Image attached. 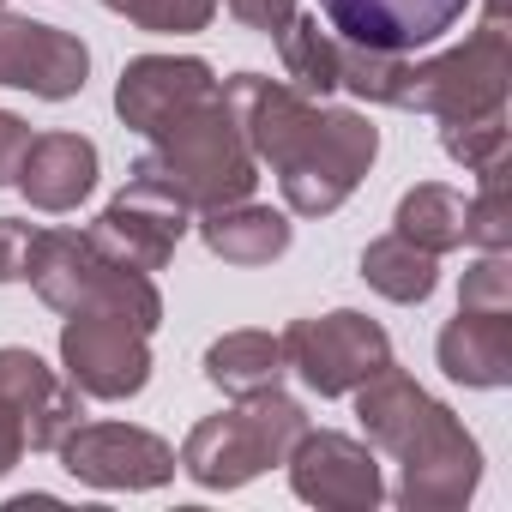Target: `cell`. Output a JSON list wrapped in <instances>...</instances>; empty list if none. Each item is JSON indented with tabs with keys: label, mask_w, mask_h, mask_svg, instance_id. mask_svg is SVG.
I'll list each match as a JSON object with an SVG mask.
<instances>
[{
	"label": "cell",
	"mask_w": 512,
	"mask_h": 512,
	"mask_svg": "<svg viewBox=\"0 0 512 512\" xmlns=\"http://www.w3.org/2000/svg\"><path fill=\"white\" fill-rule=\"evenodd\" d=\"M61 368L85 398H139L151 380V344L139 326L115 314H67L61 326Z\"/></svg>",
	"instance_id": "obj_10"
},
{
	"label": "cell",
	"mask_w": 512,
	"mask_h": 512,
	"mask_svg": "<svg viewBox=\"0 0 512 512\" xmlns=\"http://www.w3.org/2000/svg\"><path fill=\"white\" fill-rule=\"evenodd\" d=\"M458 308H476V314H506L512 308V266H506V253H482V260L464 272Z\"/></svg>",
	"instance_id": "obj_26"
},
{
	"label": "cell",
	"mask_w": 512,
	"mask_h": 512,
	"mask_svg": "<svg viewBox=\"0 0 512 512\" xmlns=\"http://www.w3.org/2000/svg\"><path fill=\"white\" fill-rule=\"evenodd\" d=\"M362 278H368V290H380L386 302L416 308V302L434 296V284H440V260H434V253H422L416 241H404V235L392 229V235H380V241L362 247Z\"/></svg>",
	"instance_id": "obj_20"
},
{
	"label": "cell",
	"mask_w": 512,
	"mask_h": 512,
	"mask_svg": "<svg viewBox=\"0 0 512 512\" xmlns=\"http://www.w3.org/2000/svg\"><path fill=\"white\" fill-rule=\"evenodd\" d=\"M284 374H290V362H284V344L272 332H223L205 350V380L217 392H229V398L272 392Z\"/></svg>",
	"instance_id": "obj_19"
},
{
	"label": "cell",
	"mask_w": 512,
	"mask_h": 512,
	"mask_svg": "<svg viewBox=\"0 0 512 512\" xmlns=\"http://www.w3.org/2000/svg\"><path fill=\"white\" fill-rule=\"evenodd\" d=\"M506 85H512V31H506V13L488 7L482 31H470L458 49H446L434 61H410L398 109H422L434 121H464V115L506 109Z\"/></svg>",
	"instance_id": "obj_6"
},
{
	"label": "cell",
	"mask_w": 512,
	"mask_h": 512,
	"mask_svg": "<svg viewBox=\"0 0 512 512\" xmlns=\"http://www.w3.org/2000/svg\"><path fill=\"white\" fill-rule=\"evenodd\" d=\"M434 356H440L446 380H458V386H476V392L506 386L512 380V308L506 314L458 308V320H446Z\"/></svg>",
	"instance_id": "obj_17"
},
{
	"label": "cell",
	"mask_w": 512,
	"mask_h": 512,
	"mask_svg": "<svg viewBox=\"0 0 512 512\" xmlns=\"http://www.w3.org/2000/svg\"><path fill=\"white\" fill-rule=\"evenodd\" d=\"M133 181L163 187L187 211H217V205L253 199V187H260V157L247 151L223 91H211L199 109H187L175 127H163L151 139V151L133 163Z\"/></svg>",
	"instance_id": "obj_3"
},
{
	"label": "cell",
	"mask_w": 512,
	"mask_h": 512,
	"mask_svg": "<svg viewBox=\"0 0 512 512\" xmlns=\"http://www.w3.org/2000/svg\"><path fill=\"white\" fill-rule=\"evenodd\" d=\"M296 500L326 506V512H374L386 500V476L368 440L332 434V428H302V440L284 458Z\"/></svg>",
	"instance_id": "obj_9"
},
{
	"label": "cell",
	"mask_w": 512,
	"mask_h": 512,
	"mask_svg": "<svg viewBox=\"0 0 512 512\" xmlns=\"http://www.w3.org/2000/svg\"><path fill=\"white\" fill-rule=\"evenodd\" d=\"M31 139H37V133H31L19 115H7V109H0V187H13V175H19V163H25Z\"/></svg>",
	"instance_id": "obj_29"
},
{
	"label": "cell",
	"mask_w": 512,
	"mask_h": 512,
	"mask_svg": "<svg viewBox=\"0 0 512 512\" xmlns=\"http://www.w3.org/2000/svg\"><path fill=\"white\" fill-rule=\"evenodd\" d=\"M320 13H326L332 37H344L356 49L416 55V49L440 43L470 13V0H320Z\"/></svg>",
	"instance_id": "obj_11"
},
{
	"label": "cell",
	"mask_w": 512,
	"mask_h": 512,
	"mask_svg": "<svg viewBox=\"0 0 512 512\" xmlns=\"http://www.w3.org/2000/svg\"><path fill=\"white\" fill-rule=\"evenodd\" d=\"M55 452H61L67 476H79L85 488L139 494V488H163L181 470L175 446L163 434H151V428H133V422H79Z\"/></svg>",
	"instance_id": "obj_8"
},
{
	"label": "cell",
	"mask_w": 512,
	"mask_h": 512,
	"mask_svg": "<svg viewBox=\"0 0 512 512\" xmlns=\"http://www.w3.org/2000/svg\"><path fill=\"white\" fill-rule=\"evenodd\" d=\"M25 278L55 314H115L145 338L163 326V296L151 272L115 260L109 247H97L91 229H37Z\"/></svg>",
	"instance_id": "obj_4"
},
{
	"label": "cell",
	"mask_w": 512,
	"mask_h": 512,
	"mask_svg": "<svg viewBox=\"0 0 512 512\" xmlns=\"http://www.w3.org/2000/svg\"><path fill=\"white\" fill-rule=\"evenodd\" d=\"M187 205L181 199H169L163 187H151V181H127L115 199H109V211L91 223V235H97V247H109L115 260H127V266H139V272H163L169 260H175V247H181V235H187Z\"/></svg>",
	"instance_id": "obj_14"
},
{
	"label": "cell",
	"mask_w": 512,
	"mask_h": 512,
	"mask_svg": "<svg viewBox=\"0 0 512 512\" xmlns=\"http://www.w3.org/2000/svg\"><path fill=\"white\" fill-rule=\"evenodd\" d=\"M85 79H91V49L73 31L0 13V85L31 91L43 103H67L85 91Z\"/></svg>",
	"instance_id": "obj_12"
},
{
	"label": "cell",
	"mask_w": 512,
	"mask_h": 512,
	"mask_svg": "<svg viewBox=\"0 0 512 512\" xmlns=\"http://www.w3.org/2000/svg\"><path fill=\"white\" fill-rule=\"evenodd\" d=\"M464 241L482 253H506L512 247V199H506V163L482 175L476 199H464Z\"/></svg>",
	"instance_id": "obj_24"
},
{
	"label": "cell",
	"mask_w": 512,
	"mask_h": 512,
	"mask_svg": "<svg viewBox=\"0 0 512 512\" xmlns=\"http://www.w3.org/2000/svg\"><path fill=\"white\" fill-rule=\"evenodd\" d=\"M109 13H121L127 25L139 31H157V37H187V31H205L211 13L223 0H103Z\"/></svg>",
	"instance_id": "obj_25"
},
{
	"label": "cell",
	"mask_w": 512,
	"mask_h": 512,
	"mask_svg": "<svg viewBox=\"0 0 512 512\" xmlns=\"http://www.w3.org/2000/svg\"><path fill=\"white\" fill-rule=\"evenodd\" d=\"M31 223L19 217H0V284H19L25 278V260H31Z\"/></svg>",
	"instance_id": "obj_28"
},
{
	"label": "cell",
	"mask_w": 512,
	"mask_h": 512,
	"mask_svg": "<svg viewBox=\"0 0 512 512\" xmlns=\"http://www.w3.org/2000/svg\"><path fill=\"white\" fill-rule=\"evenodd\" d=\"M223 7H229V19H235V25L266 31V37H278V31L296 19V0H223Z\"/></svg>",
	"instance_id": "obj_27"
},
{
	"label": "cell",
	"mask_w": 512,
	"mask_h": 512,
	"mask_svg": "<svg viewBox=\"0 0 512 512\" xmlns=\"http://www.w3.org/2000/svg\"><path fill=\"white\" fill-rule=\"evenodd\" d=\"M0 398H13V410L25 416L31 452H55L79 428V386L61 380L37 350H19V344L0 350Z\"/></svg>",
	"instance_id": "obj_15"
},
{
	"label": "cell",
	"mask_w": 512,
	"mask_h": 512,
	"mask_svg": "<svg viewBox=\"0 0 512 512\" xmlns=\"http://www.w3.org/2000/svg\"><path fill=\"white\" fill-rule=\"evenodd\" d=\"M199 241L217 253L223 266H272V260L290 253V217L272 211V205L235 199V205L199 211Z\"/></svg>",
	"instance_id": "obj_18"
},
{
	"label": "cell",
	"mask_w": 512,
	"mask_h": 512,
	"mask_svg": "<svg viewBox=\"0 0 512 512\" xmlns=\"http://www.w3.org/2000/svg\"><path fill=\"white\" fill-rule=\"evenodd\" d=\"M278 61H284V73H290V85H296L302 97L338 91V37H332V25L296 13V19L278 31Z\"/></svg>",
	"instance_id": "obj_22"
},
{
	"label": "cell",
	"mask_w": 512,
	"mask_h": 512,
	"mask_svg": "<svg viewBox=\"0 0 512 512\" xmlns=\"http://www.w3.org/2000/svg\"><path fill=\"white\" fill-rule=\"evenodd\" d=\"M440 145L452 163H464L470 175H488L506 163V109L488 115H464V121H440Z\"/></svg>",
	"instance_id": "obj_23"
},
{
	"label": "cell",
	"mask_w": 512,
	"mask_h": 512,
	"mask_svg": "<svg viewBox=\"0 0 512 512\" xmlns=\"http://www.w3.org/2000/svg\"><path fill=\"white\" fill-rule=\"evenodd\" d=\"M247 151L272 163L278 187H284V205L296 217H326L338 211L362 175L374 169L380 157V127L356 109H326L314 97H302L296 85L284 79H266V73H235L217 85Z\"/></svg>",
	"instance_id": "obj_1"
},
{
	"label": "cell",
	"mask_w": 512,
	"mask_h": 512,
	"mask_svg": "<svg viewBox=\"0 0 512 512\" xmlns=\"http://www.w3.org/2000/svg\"><path fill=\"white\" fill-rule=\"evenodd\" d=\"M217 91V73L199 55H139L121 67L115 79V115L139 133L157 139L163 127H175L187 109H199Z\"/></svg>",
	"instance_id": "obj_13"
},
{
	"label": "cell",
	"mask_w": 512,
	"mask_h": 512,
	"mask_svg": "<svg viewBox=\"0 0 512 512\" xmlns=\"http://www.w3.org/2000/svg\"><path fill=\"white\" fill-rule=\"evenodd\" d=\"M0 7H7V0H0Z\"/></svg>",
	"instance_id": "obj_31"
},
{
	"label": "cell",
	"mask_w": 512,
	"mask_h": 512,
	"mask_svg": "<svg viewBox=\"0 0 512 512\" xmlns=\"http://www.w3.org/2000/svg\"><path fill=\"white\" fill-rule=\"evenodd\" d=\"M392 223H398L404 241H416L422 253H434V260H440V253L464 247V193L446 187V181H416L398 199Z\"/></svg>",
	"instance_id": "obj_21"
},
{
	"label": "cell",
	"mask_w": 512,
	"mask_h": 512,
	"mask_svg": "<svg viewBox=\"0 0 512 512\" xmlns=\"http://www.w3.org/2000/svg\"><path fill=\"white\" fill-rule=\"evenodd\" d=\"M278 344H284L290 374H302V386L320 392V398H350L362 380H374L392 362V338L368 314H356V308L290 320Z\"/></svg>",
	"instance_id": "obj_7"
},
{
	"label": "cell",
	"mask_w": 512,
	"mask_h": 512,
	"mask_svg": "<svg viewBox=\"0 0 512 512\" xmlns=\"http://www.w3.org/2000/svg\"><path fill=\"white\" fill-rule=\"evenodd\" d=\"M350 398H356L368 446L392 452L398 470H404L398 476V506H410V512H452V506H464L476 494L482 452H476L470 428L440 398H428L404 368L386 362Z\"/></svg>",
	"instance_id": "obj_2"
},
{
	"label": "cell",
	"mask_w": 512,
	"mask_h": 512,
	"mask_svg": "<svg viewBox=\"0 0 512 512\" xmlns=\"http://www.w3.org/2000/svg\"><path fill=\"white\" fill-rule=\"evenodd\" d=\"M13 187L37 211H79L97 187V145L85 133H37Z\"/></svg>",
	"instance_id": "obj_16"
},
{
	"label": "cell",
	"mask_w": 512,
	"mask_h": 512,
	"mask_svg": "<svg viewBox=\"0 0 512 512\" xmlns=\"http://www.w3.org/2000/svg\"><path fill=\"white\" fill-rule=\"evenodd\" d=\"M302 428H308V410L272 386V392H247L223 416L193 422V434L181 440L175 458L199 488H247L253 476H266L272 464L290 458Z\"/></svg>",
	"instance_id": "obj_5"
},
{
	"label": "cell",
	"mask_w": 512,
	"mask_h": 512,
	"mask_svg": "<svg viewBox=\"0 0 512 512\" xmlns=\"http://www.w3.org/2000/svg\"><path fill=\"white\" fill-rule=\"evenodd\" d=\"M25 452H31V434H25V416L13 410V398H0V476H13Z\"/></svg>",
	"instance_id": "obj_30"
}]
</instances>
